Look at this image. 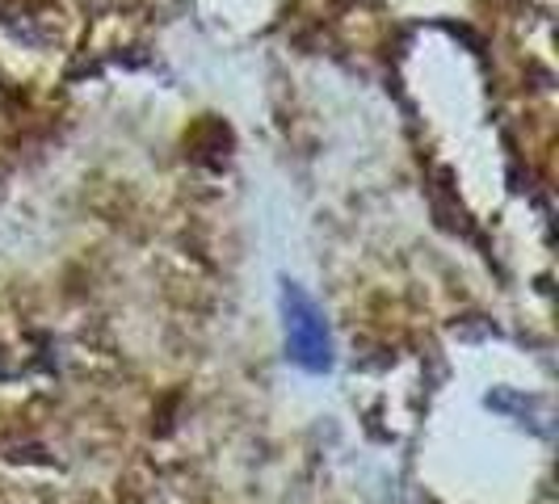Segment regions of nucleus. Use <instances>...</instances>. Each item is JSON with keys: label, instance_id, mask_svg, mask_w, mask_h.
Wrapping results in <instances>:
<instances>
[{"label": "nucleus", "instance_id": "f257e3e1", "mask_svg": "<svg viewBox=\"0 0 559 504\" xmlns=\"http://www.w3.org/2000/svg\"><path fill=\"white\" fill-rule=\"evenodd\" d=\"M282 320H286V349L290 362L304 370H329L333 365V345H329V328L320 308L304 295V286L286 281L282 286Z\"/></svg>", "mask_w": 559, "mask_h": 504}]
</instances>
